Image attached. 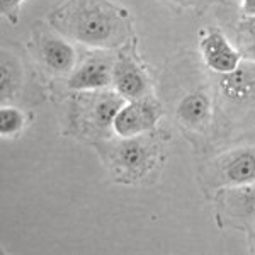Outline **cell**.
<instances>
[{"label":"cell","instance_id":"1","mask_svg":"<svg viewBox=\"0 0 255 255\" xmlns=\"http://www.w3.org/2000/svg\"><path fill=\"white\" fill-rule=\"evenodd\" d=\"M53 24L61 32L90 46L109 48L123 38L118 12L104 0H72L53 17Z\"/></svg>","mask_w":255,"mask_h":255},{"label":"cell","instance_id":"2","mask_svg":"<svg viewBox=\"0 0 255 255\" xmlns=\"http://www.w3.org/2000/svg\"><path fill=\"white\" fill-rule=\"evenodd\" d=\"M160 116L157 102L150 99H134L133 102L123 106L114 119V131L123 138H133L145 131L153 129Z\"/></svg>","mask_w":255,"mask_h":255},{"label":"cell","instance_id":"3","mask_svg":"<svg viewBox=\"0 0 255 255\" xmlns=\"http://www.w3.org/2000/svg\"><path fill=\"white\" fill-rule=\"evenodd\" d=\"M203 58L211 70L218 73H230L240 67V53L220 31H209L199 43Z\"/></svg>","mask_w":255,"mask_h":255},{"label":"cell","instance_id":"4","mask_svg":"<svg viewBox=\"0 0 255 255\" xmlns=\"http://www.w3.org/2000/svg\"><path fill=\"white\" fill-rule=\"evenodd\" d=\"M220 172L230 186H252L255 182V148H240L220 160Z\"/></svg>","mask_w":255,"mask_h":255},{"label":"cell","instance_id":"5","mask_svg":"<svg viewBox=\"0 0 255 255\" xmlns=\"http://www.w3.org/2000/svg\"><path fill=\"white\" fill-rule=\"evenodd\" d=\"M153 151L141 138H125L116 150V165L129 177H139L150 170Z\"/></svg>","mask_w":255,"mask_h":255},{"label":"cell","instance_id":"6","mask_svg":"<svg viewBox=\"0 0 255 255\" xmlns=\"http://www.w3.org/2000/svg\"><path fill=\"white\" fill-rule=\"evenodd\" d=\"M113 80V68L109 60L92 56L72 73L68 80L70 90H97L106 89Z\"/></svg>","mask_w":255,"mask_h":255},{"label":"cell","instance_id":"7","mask_svg":"<svg viewBox=\"0 0 255 255\" xmlns=\"http://www.w3.org/2000/svg\"><path fill=\"white\" fill-rule=\"evenodd\" d=\"M113 82L118 92L126 99H141L146 90V77L129 58H119L113 67Z\"/></svg>","mask_w":255,"mask_h":255},{"label":"cell","instance_id":"8","mask_svg":"<svg viewBox=\"0 0 255 255\" xmlns=\"http://www.w3.org/2000/svg\"><path fill=\"white\" fill-rule=\"evenodd\" d=\"M41 55L48 68L56 73H65L75 65V51L67 41L60 38H46L41 44Z\"/></svg>","mask_w":255,"mask_h":255},{"label":"cell","instance_id":"9","mask_svg":"<svg viewBox=\"0 0 255 255\" xmlns=\"http://www.w3.org/2000/svg\"><path fill=\"white\" fill-rule=\"evenodd\" d=\"M223 96L232 101H244L250 97L255 89V73L250 68H240L225 73L220 82Z\"/></svg>","mask_w":255,"mask_h":255},{"label":"cell","instance_id":"10","mask_svg":"<svg viewBox=\"0 0 255 255\" xmlns=\"http://www.w3.org/2000/svg\"><path fill=\"white\" fill-rule=\"evenodd\" d=\"M209 111H211L209 99L203 92H192L180 101L179 108H177V116L189 126H197L206 121Z\"/></svg>","mask_w":255,"mask_h":255},{"label":"cell","instance_id":"11","mask_svg":"<svg viewBox=\"0 0 255 255\" xmlns=\"http://www.w3.org/2000/svg\"><path fill=\"white\" fill-rule=\"evenodd\" d=\"M125 106L123 97L114 96V94H104L102 97H99L96 101V106L92 109V119L94 123L106 129V128L114 125V119H116L118 113Z\"/></svg>","mask_w":255,"mask_h":255},{"label":"cell","instance_id":"12","mask_svg":"<svg viewBox=\"0 0 255 255\" xmlns=\"http://www.w3.org/2000/svg\"><path fill=\"white\" fill-rule=\"evenodd\" d=\"M24 126V114L19 109L5 108L0 109V134L2 136H10L17 131L22 129Z\"/></svg>","mask_w":255,"mask_h":255},{"label":"cell","instance_id":"13","mask_svg":"<svg viewBox=\"0 0 255 255\" xmlns=\"http://www.w3.org/2000/svg\"><path fill=\"white\" fill-rule=\"evenodd\" d=\"M240 31L244 32L250 41L255 39V15H249L245 20H242Z\"/></svg>","mask_w":255,"mask_h":255},{"label":"cell","instance_id":"14","mask_svg":"<svg viewBox=\"0 0 255 255\" xmlns=\"http://www.w3.org/2000/svg\"><path fill=\"white\" fill-rule=\"evenodd\" d=\"M20 2H22V0H0L2 12L7 15V17H10L12 20H15L14 15H12V12H17V7H19Z\"/></svg>","mask_w":255,"mask_h":255},{"label":"cell","instance_id":"15","mask_svg":"<svg viewBox=\"0 0 255 255\" xmlns=\"http://www.w3.org/2000/svg\"><path fill=\"white\" fill-rule=\"evenodd\" d=\"M242 9L247 15H255V0H242Z\"/></svg>","mask_w":255,"mask_h":255},{"label":"cell","instance_id":"16","mask_svg":"<svg viewBox=\"0 0 255 255\" xmlns=\"http://www.w3.org/2000/svg\"><path fill=\"white\" fill-rule=\"evenodd\" d=\"M249 51H250V55H252L254 58H255V39H252L249 43Z\"/></svg>","mask_w":255,"mask_h":255},{"label":"cell","instance_id":"17","mask_svg":"<svg viewBox=\"0 0 255 255\" xmlns=\"http://www.w3.org/2000/svg\"><path fill=\"white\" fill-rule=\"evenodd\" d=\"M172 2L179 3V5H191V3H192V0H172Z\"/></svg>","mask_w":255,"mask_h":255}]
</instances>
